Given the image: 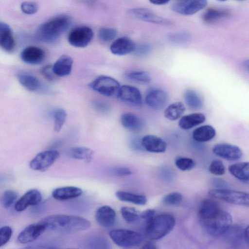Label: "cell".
Returning a JSON list of instances; mask_svg holds the SVG:
<instances>
[{"mask_svg": "<svg viewBox=\"0 0 249 249\" xmlns=\"http://www.w3.org/2000/svg\"><path fill=\"white\" fill-rule=\"evenodd\" d=\"M205 198L199 207L198 215L205 231L213 237L222 236L231 225L232 217L213 197Z\"/></svg>", "mask_w": 249, "mask_h": 249, "instance_id": "obj_1", "label": "cell"}, {"mask_svg": "<svg viewBox=\"0 0 249 249\" xmlns=\"http://www.w3.org/2000/svg\"><path fill=\"white\" fill-rule=\"evenodd\" d=\"M46 230L61 233H72L87 230L90 222L79 216L53 214L46 216L40 221Z\"/></svg>", "mask_w": 249, "mask_h": 249, "instance_id": "obj_2", "label": "cell"}, {"mask_svg": "<svg viewBox=\"0 0 249 249\" xmlns=\"http://www.w3.org/2000/svg\"><path fill=\"white\" fill-rule=\"evenodd\" d=\"M71 19L66 15L57 16L41 24L36 31V36L40 41L52 42L68 29Z\"/></svg>", "mask_w": 249, "mask_h": 249, "instance_id": "obj_3", "label": "cell"}, {"mask_svg": "<svg viewBox=\"0 0 249 249\" xmlns=\"http://www.w3.org/2000/svg\"><path fill=\"white\" fill-rule=\"evenodd\" d=\"M174 217L169 213L156 215L152 221L145 226V235L151 240H159L168 234L175 225Z\"/></svg>", "mask_w": 249, "mask_h": 249, "instance_id": "obj_4", "label": "cell"}, {"mask_svg": "<svg viewBox=\"0 0 249 249\" xmlns=\"http://www.w3.org/2000/svg\"><path fill=\"white\" fill-rule=\"evenodd\" d=\"M211 197L217 198L229 203L249 207V193L229 190L226 188H215L209 191Z\"/></svg>", "mask_w": 249, "mask_h": 249, "instance_id": "obj_5", "label": "cell"}, {"mask_svg": "<svg viewBox=\"0 0 249 249\" xmlns=\"http://www.w3.org/2000/svg\"><path fill=\"white\" fill-rule=\"evenodd\" d=\"M109 235L116 245L123 248L138 247L142 241V236L140 233L129 230H113L109 232Z\"/></svg>", "mask_w": 249, "mask_h": 249, "instance_id": "obj_6", "label": "cell"}, {"mask_svg": "<svg viewBox=\"0 0 249 249\" xmlns=\"http://www.w3.org/2000/svg\"><path fill=\"white\" fill-rule=\"evenodd\" d=\"M89 87L99 93L110 97L118 92L120 85L115 79L108 76L102 75L91 82Z\"/></svg>", "mask_w": 249, "mask_h": 249, "instance_id": "obj_7", "label": "cell"}, {"mask_svg": "<svg viewBox=\"0 0 249 249\" xmlns=\"http://www.w3.org/2000/svg\"><path fill=\"white\" fill-rule=\"evenodd\" d=\"M94 33L90 27L80 26L72 29L68 36V41L70 45L76 48H84L92 40Z\"/></svg>", "mask_w": 249, "mask_h": 249, "instance_id": "obj_8", "label": "cell"}, {"mask_svg": "<svg viewBox=\"0 0 249 249\" xmlns=\"http://www.w3.org/2000/svg\"><path fill=\"white\" fill-rule=\"evenodd\" d=\"M117 97L122 102L134 107H140L142 105L140 91L132 86L123 85L120 87L117 92Z\"/></svg>", "mask_w": 249, "mask_h": 249, "instance_id": "obj_9", "label": "cell"}, {"mask_svg": "<svg viewBox=\"0 0 249 249\" xmlns=\"http://www.w3.org/2000/svg\"><path fill=\"white\" fill-rule=\"evenodd\" d=\"M59 153L55 150H49L37 154L30 161V167L36 171H43L51 166L59 157Z\"/></svg>", "mask_w": 249, "mask_h": 249, "instance_id": "obj_10", "label": "cell"}, {"mask_svg": "<svg viewBox=\"0 0 249 249\" xmlns=\"http://www.w3.org/2000/svg\"><path fill=\"white\" fill-rule=\"evenodd\" d=\"M129 13L135 18L147 22L164 26H169L172 24L170 20L157 15L147 8H133L129 10Z\"/></svg>", "mask_w": 249, "mask_h": 249, "instance_id": "obj_11", "label": "cell"}, {"mask_svg": "<svg viewBox=\"0 0 249 249\" xmlns=\"http://www.w3.org/2000/svg\"><path fill=\"white\" fill-rule=\"evenodd\" d=\"M207 4V0L179 1L172 5V9L173 11L180 14L191 15L203 9Z\"/></svg>", "mask_w": 249, "mask_h": 249, "instance_id": "obj_12", "label": "cell"}, {"mask_svg": "<svg viewBox=\"0 0 249 249\" xmlns=\"http://www.w3.org/2000/svg\"><path fill=\"white\" fill-rule=\"evenodd\" d=\"M213 152L218 157L230 161L237 160L243 155L240 147L226 143L215 144L213 148Z\"/></svg>", "mask_w": 249, "mask_h": 249, "instance_id": "obj_13", "label": "cell"}, {"mask_svg": "<svg viewBox=\"0 0 249 249\" xmlns=\"http://www.w3.org/2000/svg\"><path fill=\"white\" fill-rule=\"evenodd\" d=\"M145 102L151 108L156 110H161L167 103L168 95L161 89H152L146 94Z\"/></svg>", "mask_w": 249, "mask_h": 249, "instance_id": "obj_14", "label": "cell"}, {"mask_svg": "<svg viewBox=\"0 0 249 249\" xmlns=\"http://www.w3.org/2000/svg\"><path fill=\"white\" fill-rule=\"evenodd\" d=\"M46 230L45 226L40 222L30 224L19 233L18 241L21 244L30 243L37 239Z\"/></svg>", "mask_w": 249, "mask_h": 249, "instance_id": "obj_15", "label": "cell"}, {"mask_svg": "<svg viewBox=\"0 0 249 249\" xmlns=\"http://www.w3.org/2000/svg\"><path fill=\"white\" fill-rule=\"evenodd\" d=\"M46 56L45 52L41 48L35 46L25 48L20 53V58L25 63L38 65L42 63Z\"/></svg>", "mask_w": 249, "mask_h": 249, "instance_id": "obj_16", "label": "cell"}, {"mask_svg": "<svg viewBox=\"0 0 249 249\" xmlns=\"http://www.w3.org/2000/svg\"><path fill=\"white\" fill-rule=\"evenodd\" d=\"M42 196L36 189H31L24 194L16 202L15 209L17 212L25 210L29 206L38 205L41 201Z\"/></svg>", "mask_w": 249, "mask_h": 249, "instance_id": "obj_17", "label": "cell"}, {"mask_svg": "<svg viewBox=\"0 0 249 249\" xmlns=\"http://www.w3.org/2000/svg\"><path fill=\"white\" fill-rule=\"evenodd\" d=\"M95 218L97 223L101 226L105 228L110 227L115 223L116 213L109 206H102L96 210Z\"/></svg>", "mask_w": 249, "mask_h": 249, "instance_id": "obj_18", "label": "cell"}, {"mask_svg": "<svg viewBox=\"0 0 249 249\" xmlns=\"http://www.w3.org/2000/svg\"><path fill=\"white\" fill-rule=\"evenodd\" d=\"M136 45L129 38L121 37L114 41L110 46L112 53L117 55H124L135 51Z\"/></svg>", "mask_w": 249, "mask_h": 249, "instance_id": "obj_19", "label": "cell"}, {"mask_svg": "<svg viewBox=\"0 0 249 249\" xmlns=\"http://www.w3.org/2000/svg\"><path fill=\"white\" fill-rule=\"evenodd\" d=\"M144 149L153 153H162L166 149V142L160 138L153 135H147L141 139Z\"/></svg>", "mask_w": 249, "mask_h": 249, "instance_id": "obj_20", "label": "cell"}, {"mask_svg": "<svg viewBox=\"0 0 249 249\" xmlns=\"http://www.w3.org/2000/svg\"><path fill=\"white\" fill-rule=\"evenodd\" d=\"M0 45L7 52H12L16 46L11 28L8 24L1 21L0 22Z\"/></svg>", "mask_w": 249, "mask_h": 249, "instance_id": "obj_21", "label": "cell"}, {"mask_svg": "<svg viewBox=\"0 0 249 249\" xmlns=\"http://www.w3.org/2000/svg\"><path fill=\"white\" fill-rule=\"evenodd\" d=\"M73 59L67 55L60 56L53 65L54 74L59 77L67 76L71 71Z\"/></svg>", "mask_w": 249, "mask_h": 249, "instance_id": "obj_22", "label": "cell"}, {"mask_svg": "<svg viewBox=\"0 0 249 249\" xmlns=\"http://www.w3.org/2000/svg\"><path fill=\"white\" fill-rule=\"evenodd\" d=\"M82 190L75 186H65L55 189L52 192V196L58 200H65L80 196Z\"/></svg>", "mask_w": 249, "mask_h": 249, "instance_id": "obj_23", "label": "cell"}, {"mask_svg": "<svg viewBox=\"0 0 249 249\" xmlns=\"http://www.w3.org/2000/svg\"><path fill=\"white\" fill-rule=\"evenodd\" d=\"M122 125L132 131H140L144 125L143 121L136 115L129 112L123 113L120 117Z\"/></svg>", "mask_w": 249, "mask_h": 249, "instance_id": "obj_24", "label": "cell"}, {"mask_svg": "<svg viewBox=\"0 0 249 249\" xmlns=\"http://www.w3.org/2000/svg\"><path fill=\"white\" fill-rule=\"evenodd\" d=\"M229 172L237 179L249 182V161L232 164L229 166Z\"/></svg>", "mask_w": 249, "mask_h": 249, "instance_id": "obj_25", "label": "cell"}, {"mask_svg": "<svg viewBox=\"0 0 249 249\" xmlns=\"http://www.w3.org/2000/svg\"><path fill=\"white\" fill-rule=\"evenodd\" d=\"M17 78L25 89L30 91H36L40 86L38 79L35 76L25 71H19L16 74Z\"/></svg>", "mask_w": 249, "mask_h": 249, "instance_id": "obj_26", "label": "cell"}, {"mask_svg": "<svg viewBox=\"0 0 249 249\" xmlns=\"http://www.w3.org/2000/svg\"><path fill=\"white\" fill-rule=\"evenodd\" d=\"M206 119L201 113H193L182 116L178 122L179 126L183 129H189L203 123Z\"/></svg>", "mask_w": 249, "mask_h": 249, "instance_id": "obj_27", "label": "cell"}, {"mask_svg": "<svg viewBox=\"0 0 249 249\" xmlns=\"http://www.w3.org/2000/svg\"><path fill=\"white\" fill-rule=\"evenodd\" d=\"M222 236L229 244L237 245L244 239V230L237 225H231Z\"/></svg>", "mask_w": 249, "mask_h": 249, "instance_id": "obj_28", "label": "cell"}, {"mask_svg": "<svg viewBox=\"0 0 249 249\" xmlns=\"http://www.w3.org/2000/svg\"><path fill=\"white\" fill-rule=\"evenodd\" d=\"M215 129L210 125H204L195 129L192 137L194 140L198 142H206L213 139L215 136Z\"/></svg>", "mask_w": 249, "mask_h": 249, "instance_id": "obj_29", "label": "cell"}, {"mask_svg": "<svg viewBox=\"0 0 249 249\" xmlns=\"http://www.w3.org/2000/svg\"><path fill=\"white\" fill-rule=\"evenodd\" d=\"M116 197L121 201L129 202L136 205H143L146 203L147 198L142 195L135 194L124 191L116 192Z\"/></svg>", "mask_w": 249, "mask_h": 249, "instance_id": "obj_30", "label": "cell"}, {"mask_svg": "<svg viewBox=\"0 0 249 249\" xmlns=\"http://www.w3.org/2000/svg\"><path fill=\"white\" fill-rule=\"evenodd\" d=\"M185 110L183 104L177 102L170 105L165 109L164 115L165 118L171 121H176L181 118Z\"/></svg>", "mask_w": 249, "mask_h": 249, "instance_id": "obj_31", "label": "cell"}, {"mask_svg": "<svg viewBox=\"0 0 249 249\" xmlns=\"http://www.w3.org/2000/svg\"><path fill=\"white\" fill-rule=\"evenodd\" d=\"M184 98L186 104L191 109H199L203 106L202 99L196 91L193 89H187L184 92Z\"/></svg>", "mask_w": 249, "mask_h": 249, "instance_id": "obj_32", "label": "cell"}, {"mask_svg": "<svg viewBox=\"0 0 249 249\" xmlns=\"http://www.w3.org/2000/svg\"><path fill=\"white\" fill-rule=\"evenodd\" d=\"M229 14L225 9L209 8L203 14L202 18L205 22L211 23L228 17Z\"/></svg>", "mask_w": 249, "mask_h": 249, "instance_id": "obj_33", "label": "cell"}, {"mask_svg": "<svg viewBox=\"0 0 249 249\" xmlns=\"http://www.w3.org/2000/svg\"><path fill=\"white\" fill-rule=\"evenodd\" d=\"M68 155L74 159L89 161L92 158L93 151L88 147L78 146L71 148L68 152Z\"/></svg>", "mask_w": 249, "mask_h": 249, "instance_id": "obj_34", "label": "cell"}, {"mask_svg": "<svg viewBox=\"0 0 249 249\" xmlns=\"http://www.w3.org/2000/svg\"><path fill=\"white\" fill-rule=\"evenodd\" d=\"M126 75L129 79L141 84H148L152 79L150 74L143 71H131Z\"/></svg>", "mask_w": 249, "mask_h": 249, "instance_id": "obj_35", "label": "cell"}, {"mask_svg": "<svg viewBox=\"0 0 249 249\" xmlns=\"http://www.w3.org/2000/svg\"><path fill=\"white\" fill-rule=\"evenodd\" d=\"M67 113L62 108L55 109L53 114L54 121V130L58 132L62 128L67 118Z\"/></svg>", "mask_w": 249, "mask_h": 249, "instance_id": "obj_36", "label": "cell"}, {"mask_svg": "<svg viewBox=\"0 0 249 249\" xmlns=\"http://www.w3.org/2000/svg\"><path fill=\"white\" fill-rule=\"evenodd\" d=\"M167 38L173 43L183 44L189 42L191 39V36L186 32H176L169 34Z\"/></svg>", "mask_w": 249, "mask_h": 249, "instance_id": "obj_37", "label": "cell"}, {"mask_svg": "<svg viewBox=\"0 0 249 249\" xmlns=\"http://www.w3.org/2000/svg\"><path fill=\"white\" fill-rule=\"evenodd\" d=\"M121 213L124 220L129 224L136 222L140 217L138 211L131 207H122L121 209Z\"/></svg>", "mask_w": 249, "mask_h": 249, "instance_id": "obj_38", "label": "cell"}, {"mask_svg": "<svg viewBox=\"0 0 249 249\" xmlns=\"http://www.w3.org/2000/svg\"><path fill=\"white\" fill-rule=\"evenodd\" d=\"M117 34V31L112 28L103 27L98 32V37L102 41L107 42L113 40Z\"/></svg>", "mask_w": 249, "mask_h": 249, "instance_id": "obj_39", "label": "cell"}, {"mask_svg": "<svg viewBox=\"0 0 249 249\" xmlns=\"http://www.w3.org/2000/svg\"><path fill=\"white\" fill-rule=\"evenodd\" d=\"M17 193L12 190H6L1 197V203L5 208H9L17 200Z\"/></svg>", "mask_w": 249, "mask_h": 249, "instance_id": "obj_40", "label": "cell"}, {"mask_svg": "<svg viewBox=\"0 0 249 249\" xmlns=\"http://www.w3.org/2000/svg\"><path fill=\"white\" fill-rule=\"evenodd\" d=\"M177 167L181 171H189L193 169L195 165L194 160L189 158L178 157L175 160Z\"/></svg>", "mask_w": 249, "mask_h": 249, "instance_id": "obj_41", "label": "cell"}, {"mask_svg": "<svg viewBox=\"0 0 249 249\" xmlns=\"http://www.w3.org/2000/svg\"><path fill=\"white\" fill-rule=\"evenodd\" d=\"M183 199L182 195L178 192H172L165 196L162 201L166 205H175L180 203Z\"/></svg>", "mask_w": 249, "mask_h": 249, "instance_id": "obj_42", "label": "cell"}, {"mask_svg": "<svg viewBox=\"0 0 249 249\" xmlns=\"http://www.w3.org/2000/svg\"><path fill=\"white\" fill-rule=\"evenodd\" d=\"M210 172L215 175H223L225 173V167L222 161L219 160H213L209 166Z\"/></svg>", "mask_w": 249, "mask_h": 249, "instance_id": "obj_43", "label": "cell"}, {"mask_svg": "<svg viewBox=\"0 0 249 249\" xmlns=\"http://www.w3.org/2000/svg\"><path fill=\"white\" fill-rule=\"evenodd\" d=\"M22 12L27 15H33L36 13L38 10L37 4L33 1H24L20 5Z\"/></svg>", "mask_w": 249, "mask_h": 249, "instance_id": "obj_44", "label": "cell"}, {"mask_svg": "<svg viewBox=\"0 0 249 249\" xmlns=\"http://www.w3.org/2000/svg\"><path fill=\"white\" fill-rule=\"evenodd\" d=\"M12 234L11 227L5 226L0 229V247L5 245L10 240Z\"/></svg>", "mask_w": 249, "mask_h": 249, "instance_id": "obj_45", "label": "cell"}, {"mask_svg": "<svg viewBox=\"0 0 249 249\" xmlns=\"http://www.w3.org/2000/svg\"><path fill=\"white\" fill-rule=\"evenodd\" d=\"M156 215V211L155 210L147 209L140 214V217L143 220L145 226H146Z\"/></svg>", "mask_w": 249, "mask_h": 249, "instance_id": "obj_46", "label": "cell"}, {"mask_svg": "<svg viewBox=\"0 0 249 249\" xmlns=\"http://www.w3.org/2000/svg\"><path fill=\"white\" fill-rule=\"evenodd\" d=\"M151 51V46L147 43H142L139 45L138 47L136 46L135 52L137 55L144 56L146 55Z\"/></svg>", "mask_w": 249, "mask_h": 249, "instance_id": "obj_47", "label": "cell"}, {"mask_svg": "<svg viewBox=\"0 0 249 249\" xmlns=\"http://www.w3.org/2000/svg\"><path fill=\"white\" fill-rule=\"evenodd\" d=\"M42 74L48 80H51L53 77V65H48L43 67L41 71Z\"/></svg>", "mask_w": 249, "mask_h": 249, "instance_id": "obj_48", "label": "cell"}, {"mask_svg": "<svg viewBox=\"0 0 249 249\" xmlns=\"http://www.w3.org/2000/svg\"><path fill=\"white\" fill-rule=\"evenodd\" d=\"M115 175L119 176H126L131 174V170L126 167H119L116 168L114 171Z\"/></svg>", "mask_w": 249, "mask_h": 249, "instance_id": "obj_49", "label": "cell"}, {"mask_svg": "<svg viewBox=\"0 0 249 249\" xmlns=\"http://www.w3.org/2000/svg\"><path fill=\"white\" fill-rule=\"evenodd\" d=\"M213 184H216V187H219L220 188H224V187L226 186V183L222 180L219 179V178H216L214 179Z\"/></svg>", "mask_w": 249, "mask_h": 249, "instance_id": "obj_50", "label": "cell"}, {"mask_svg": "<svg viewBox=\"0 0 249 249\" xmlns=\"http://www.w3.org/2000/svg\"><path fill=\"white\" fill-rule=\"evenodd\" d=\"M170 0H149V1L155 5H163L168 3Z\"/></svg>", "mask_w": 249, "mask_h": 249, "instance_id": "obj_51", "label": "cell"}, {"mask_svg": "<svg viewBox=\"0 0 249 249\" xmlns=\"http://www.w3.org/2000/svg\"><path fill=\"white\" fill-rule=\"evenodd\" d=\"M244 240L249 246V226L244 230Z\"/></svg>", "mask_w": 249, "mask_h": 249, "instance_id": "obj_52", "label": "cell"}, {"mask_svg": "<svg viewBox=\"0 0 249 249\" xmlns=\"http://www.w3.org/2000/svg\"><path fill=\"white\" fill-rule=\"evenodd\" d=\"M142 248L148 249H156L157 248L153 243H152L151 242H147V243L144 244L143 245V246L142 247Z\"/></svg>", "mask_w": 249, "mask_h": 249, "instance_id": "obj_53", "label": "cell"}, {"mask_svg": "<svg viewBox=\"0 0 249 249\" xmlns=\"http://www.w3.org/2000/svg\"><path fill=\"white\" fill-rule=\"evenodd\" d=\"M247 67L249 70V60H248L247 62Z\"/></svg>", "mask_w": 249, "mask_h": 249, "instance_id": "obj_54", "label": "cell"}, {"mask_svg": "<svg viewBox=\"0 0 249 249\" xmlns=\"http://www.w3.org/2000/svg\"><path fill=\"white\" fill-rule=\"evenodd\" d=\"M179 1L188 0H179Z\"/></svg>", "mask_w": 249, "mask_h": 249, "instance_id": "obj_55", "label": "cell"}, {"mask_svg": "<svg viewBox=\"0 0 249 249\" xmlns=\"http://www.w3.org/2000/svg\"><path fill=\"white\" fill-rule=\"evenodd\" d=\"M238 0V1H243V0Z\"/></svg>", "mask_w": 249, "mask_h": 249, "instance_id": "obj_56", "label": "cell"}, {"mask_svg": "<svg viewBox=\"0 0 249 249\" xmlns=\"http://www.w3.org/2000/svg\"><path fill=\"white\" fill-rule=\"evenodd\" d=\"M220 0V1H225L226 0Z\"/></svg>", "mask_w": 249, "mask_h": 249, "instance_id": "obj_57", "label": "cell"}]
</instances>
